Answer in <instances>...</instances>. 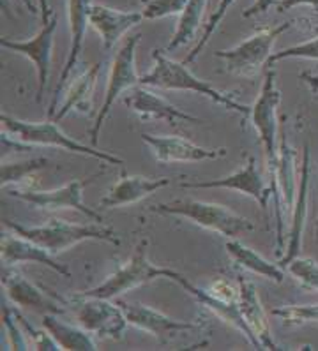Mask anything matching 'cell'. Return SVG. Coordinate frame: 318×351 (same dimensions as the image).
<instances>
[{"label":"cell","instance_id":"cell-1","mask_svg":"<svg viewBox=\"0 0 318 351\" xmlns=\"http://www.w3.org/2000/svg\"><path fill=\"white\" fill-rule=\"evenodd\" d=\"M152 69L140 76V85H144V87L147 85V87H156L161 88V90L196 92V94L205 95L207 99H211L212 103H218L221 104V106L227 108V110L236 112L237 115H251V108L246 106V104L237 103L236 99H231L230 95L216 90L211 83L196 78V76L188 69L184 62H175L172 58L165 57L159 50L152 51Z\"/></svg>","mask_w":318,"mask_h":351},{"label":"cell","instance_id":"cell-2","mask_svg":"<svg viewBox=\"0 0 318 351\" xmlns=\"http://www.w3.org/2000/svg\"><path fill=\"white\" fill-rule=\"evenodd\" d=\"M4 224L9 230H13V233L16 235L34 240L36 244L48 249L52 254L66 251L83 240H103V242H110L113 245H120V239L117 237L113 228L67 223L64 219H52L48 224L32 228L13 223V221H4Z\"/></svg>","mask_w":318,"mask_h":351},{"label":"cell","instance_id":"cell-3","mask_svg":"<svg viewBox=\"0 0 318 351\" xmlns=\"http://www.w3.org/2000/svg\"><path fill=\"white\" fill-rule=\"evenodd\" d=\"M152 212L181 215V217H186L194 224L219 233L227 239H236L242 233H249L255 230V224L248 217H242L219 203H207L200 202V199H175V202L161 203L157 207H152Z\"/></svg>","mask_w":318,"mask_h":351},{"label":"cell","instance_id":"cell-4","mask_svg":"<svg viewBox=\"0 0 318 351\" xmlns=\"http://www.w3.org/2000/svg\"><path fill=\"white\" fill-rule=\"evenodd\" d=\"M2 128L8 132L14 134L20 141L36 145V147H58V149L69 150L75 154H83V156H91L103 161L104 165H124L120 157L113 156L110 152L103 150H95V147H87V145L80 143L75 138L67 136L63 129L58 128L55 120L41 122V124H34V122H25V120H18L14 117H9L5 113L0 115Z\"/></svg>","mask_w":318,"mask_h":351},{"label":"cell","instance_id":"cell-5","mask_svg":"<svg viewBox=\"0 0 318 351\" xmlns=\"http://www.w3.org/2000/svg\"><path fill=\"white\" fill-rule=\"evenodd\" d=\"M140 34H137V36H131V38L126 39V43L120 46V50L117 51L115 58H113L110 76H108L106 92H104L103 106L100 108L94 125L91 129L92 147L100 143V132L103 129L104 120L112 112L113 104L117 103L119 95L128 90V88L140 85V76L137 73V46L140 43Z\"/></svg>","mask_w":318,"mask_h":351},{"label":"cell","instance_id":"cell-6","mask_svg":"<svg viewBox=\"0 0 318 351\" xmlns=\"http://www.w3.org/2000/svg\"><path fill=\"white\" fill-rule=\"evenodd\" d=\"M145 247H147V242H141L137 247V251H135V254L131 256V260H129L124 267H120L117 272H113L112 276L108 277L106 281L101 282L100 286L83 291V295L110 298V300H112V298L126 293L129 289L137 288V286L141 285H147V282L154 281V279H159V277H168V279H172L175 270L166 269V267H156V265L150 263V261L147 260Z\"/></svg>","mask_w":318,"mask_h":351},{"label":"cell","instance_id":"cell-7","mask_svg":"<svg viewBox=\"0 0 318 351\" xmlns=\"http://www.w3.org/2000/svg\"><path fill=\"white\" fill-rule=\"evenodd\" d=\"M281 101V94L276 88V73L269 69L265 73L264 85L260 95L251 106L253 125H255L262 145H264L265 157L271 177H276L277 162H280V147H277V104Z\"/></svg>","mask_w":318,"mask_h":351},{"label":"cell","instance_id":"cell-8","mask_svg":"<svg viewBox=\"0 0 318 351\" xmlns=\"http://www.w3.org/2000/svg\"><path fill=\"white\" fill-rule=\"evenodd\" d=\"M69 306L80 325L100 337L122 339L126 325H129L119 302L112 304L110 298L80 293L71 298Z\"/></svg>","mask_w":318,"mask_h":351},{"label":"cell","instance_id":"cell-9","mask_svg":"<svg viewBox=\"0 0 318 351\" xmlns=\"http://www.w3.org/2000/svg\"><path fill=\"white\" fill-rule=\"evenodd\" d=\"M292 27L290 21H285L281 25L273 29L260 30L258 34L251 36L246 41L239 43L231 50L216 51V57L223 58L227 62L228 73L240 76H253L258 71V67L267 62L269 57L273 55V46L281 34Z\"/></svg>","mask_w":318,"mask_h":351},{"label":"cell","instance_id":"cell-10","mask_svg":"<svg viewBox=\"0 0 318 351\" xmlns=\"http://www.w3.org/2000/svg\"><path fill=\"white\" fill-rule=\"evenodd\" d=\"M104 171H98V173L91 175L89 178L83 180H73V182L66 184V186L58 187V189L52 191H13L11 196L21 199V202L29 203L36 208H43V210H60V208H73L78 210L80 214L87 215L91 221L95 223H103L101 214L89 208L83 203V189L91 182H94L95 178L101 177Z\"/></svg>","mask_w":318,"mask_h":351},{"label":"cell","instance_id":"cell-11","mask_svg":"<svg viewBox=\"0 0 318 351\" xmlns=\"http://www.w3.org/2000/svg\"><path fill=\"white\" fill-rule=\"evenodd\" d=\"M273 202L274 212H276L277 221V247L280 251L285 247V221H283V212H292L295 199H297L299 182L295 178V152L286 141V134L283 132L280 143V162H277L276 177L273 178Z\"/></svg>","mask_w":318,"mask_h":351},{"label":"cell","instance_id":"cell-12","mask_svg":"<svg viewBox=\"0 0 318 351\" xmlns=\"http://www.w3.org/2000/svg\"><path fill=\"white\" fill-rule=\"evenodd\" d=\"M55 30H57V16L52 14L50 21L43 25L32 39L29 41H11V39L2 38L0 39V46L14 53L25 55L30 62L36 66L39 78V90H38V101L43 99L46 90V83L50 78L52 69V55H54V43H55Z\"/></svg>","mask_w":318,"mask_h":351},{"label":"cell","instance_id":"cell-13","mask_svg":"<svg viewBox=\"0 0 318 351\" xmlns=\"http://www.w3.org/2000/svg\"><path fill=\"white\" fill-rule=\"evenodd\" d=\"M92 0H67V16H69V30H71V46L69 55L64 64V69L58 78L57 88H55L54 99H52L50 110L48 115L50 119L55 117V110H57L58 99H60V90L66 87L67 80H69L71 73L78 66L80 55L83 50V41H85V32L87 27L91 25V11H92Z\"/></svg>","mask_w":318,"mask_h":351},{"label":"cell","instance_id":"cell-14","mask_svg":"<svg viewBox=\"0 0 318 351\" xmlns=\"http://www.w3.org/2000/svg\"><path fill=\"white\" fill-rule=\"evenodd\" d=\"M182 189H234L242 195L255 199L262 207V210H267V203L273 196V187H267L264 178L260 177L256 169L255 157H249L244 168L237 169L236 173L228 175L218 180H207V182H181Z\"/></svg>","mask_w":318,"mask_h":351},{"label":"cell","instance_id":"cell-15","mask_svg":"<svg viewBox=\"0 0 318 351\" xmlns=\"http://www.w3.org/2000/svg\"><path fill=\"white\" fill-rule=\"evenodd\" d=\"M117 302H119V306L124 311L129 325L137 326L140 330L149 332L159 343H168L170 339L175 337V335L194 328L191 323L170 318L166 314L159 313V311L152 309L149 306H144V304H138V302H131V304L122 300Z\"/></svg>","mask_w":318,"mask_h":351},{"label":"cell","instance_id":"cell-16","mask_svg":"<svg viewBox=\"0 0 318 351\" xmlns=\"http://www.w3.org/2000/svg\"><path fill=\"white\" fill-rule=\"evenodd\" d=\"M141 140L161 162H198L227 156V149H203L179 136H156L144 132Z\"/></svg>","mask_w":318,"mask_h":351},{"label":"cell","instance_id":"cell-17","mask_svg":"<svg viewBox=\"0 0 318 351\" xmlns=\"http://www.w3.org/2000/svg\"><path fill=\"white\" fill-rule=\"evenodd\" d=\"M2 286L5 288V293L16 306L25 307V309H32L34 313L39 314H63L64 307H60L55 300H52L50 295H46L41 288L30 282L29 279L23 277V274L16 272V270L9 269V265H5V269H2Z\"/></svg>","mask_w":318,"mask_h":351},{"label":"cell","instance_id":"cell-18","mask_svg":"<svg viewBox=\"0 0 318 351\" xmlns=\"http://www.w3.org/2000/svg\"><path fill=\"white\" fill-rule=\"evenodd\" d=\"M172 281L179 282V285L186 289L191 297L196 298V300H198L202 306L209 307L212 313L218 314L219 318L225 319V322L230 323L231 326H236L237 330L242 332L244 337L248 339L253 346L260 348V344H258V339L255 337V334L251 332V328L248 326V323L244 322L237 300H227V298L219 297V295L212 293V291H209V289H203V288H198V286H194L193 282L188 281L186 277L182 276V274H179L177 270H175L174 277H172Z\"/></svg>","mask_w":318,"mask_h":351},{"label":"cell","instance_id":"cell-19","mask_svg":"<svg viewBox=\"0 0 318 351\" xmlns=\"http://www.w3.org/2000/svg\"><path fill=\"white\" fill-rule=\"evenodd\" d=\"M0 258H2V263L9 265V267H13L16 263H23V261H32V263H41L50 267L52 270H55L63 277H71L69 269H67L66 265L55 261L54 254L48 249L36 244L34 240L25 239V237H16V233L14 235L8 233V235L2 237Z\"/></svg>","mask_w":318,"mask_h":351},{"label":"cell","instance_id":"cell-20","mask_svg":"<svg viewBox=\"0 0 318 351\" xmlns=\"http://www.w3.org/2000/svg\"><path fill=\"white\" fill-rule=\"evenodd\" d=\"M124 103L128 104V108H131L133 112H137L145 120L159 119L166 120L170 124H175V122H193V124H200L202 122V119L182 112L181 108L174 106V104L168 103L163 97H159V95L152 94L150 90L144 88V85L137 87L133 92H129Z\"/></svg>","mask_w":318,"mask_h":351},{"label":"cell","instance_id":"cell-21","mask_svg":"<svg viewBox=\"0 0 318 351\" xmlns=\"http://www.w3.org/2000/svg\"><path fill=\"white\" fill-rule=\"evenodd\" d=\"M141 20H145L144 14L137 11H115L100 4L92 5L91 11V25L101 36L103 48L106 51L112 50L129 29L140 25Z\"/></svg>","mask_w":318,"mask_h":351},{"label":"cell","instance_id":"cell-22","mask_svg":"<svg viewBox=\"0 0 318 351\" xmlns=\"http://www.w3.org/2000/svg\"><path fill=\"white\" fill-rule=\"evenodd\" d=\"M308 191H310V149L304 147L301 166V180H299L297 199L292 208V224H290L286 252L280 260L281 267H286L293 258L299 256L302 247V233H304L306 217H308Z\"/></svg>","mask_w":318,"mask_h":351},{"label":"cell","instance_id":"cell-23","mask_svg":"<svg viewBox=\"0 0 318 351\" xmlns=\"http://www.w3.org/2000/svg\"><path fill=\"white\" fill-rule=\"evenodd\" d=\"M237 304H239L244 322L248 323L255 337L258 339L260 348H264V350H277L273 334H271L269 319L265 316L258 293H256L255 285L249 282L248 279H244V277H239V298H237Z\"/></svg>","mask_w":318,"mask_h":351},{"label":"cell","instance_id":"cell-24","mask_svg":"<svg viewBox=\"0 0 318 351\" xmlns=\"http://www.w3.org/2000/svg\"><path fill=\"white\" fill-rule=\"evenodd\" d=\"M170 184V178H149V177H124L122 180L112 186V189L108 191L106 196L101 198V207L113 208L122 207V205H131L145 196L152 195L157 189L166 187Z\"/></svg>","mask_w":318,"mask_h":351},{"label":"cell","instance_id":"cell-25","mask_svg":"<svg viewBox=\"0 0 318 351\" xmlns=\"http://www.w3.org/2000/svg\"><path fill=\"white\" fill-rule=\"evenodd\" d=\"M43 326L45 330L57 341L60 350L69 351H95L98 344L92 332L83 328L82 325L76 326L58 318V314H45L43 316Z\"/></svg>","mask_w":318,"mask_h":351},{"label":"cell","instance_id":"cell-26","mask_svg":"<svg viewBox=\"0 0 318 351\" xmlns=\"http://www.w3.org/2000/svg\"><path fill=\"white\" fill-rule=\"evenodd\" d=\"M225 249H227V252L231 256V260L236 261L237 265H240V267H244L246 270H249V272L258 274V276L265 277V279H271L274 282H281L285 279V272H283L281 267L265 260L262 254L249 249L248 245L240 244L239 240L230 239L225 244Z\"/></svg>","mask_w":318,"mask_h":351},{"label":"cell","instance_id":"cell-27","mask_svg":"<svg viewBox=\"0 0 318 351\" xmlns=\"http://www.w3.org/2000/svg\"><path fill=\"white\" fill-rule=\"evenodd\" d=\"M207 2L209 0H190L188 2L184 11L181 13V18H179L177 30H175L174 38L170 39L166 50H175V48L186 45L188 41H191L196 36L198 29L202 27V18L203 13H205Z\"/></svg>","mask_w":318,"mask_h":351},{"label":"cell","instance_id":"cell-28","mask_svg":"<svg viewBox=\"0 0 318 351\" xmlns=\"http://www.w3.org/2000/svg\"><path fill=\"white\" fill-rule=\"evenodd\" d=\"M98 73H100V64H94L91 69L85 71V73H83V75L73 83V87H71L69 92H67V97L66 101H64L63 108L55 113V117L52 120L60 122V119H64L71 110H75V108H83L89 103V97H91L92 90H94Z\"/></svg>","mask_w":318,"mask_h":351},{"label":"cell","instance_id":"cell-29","mask_svg":"<svg viewBox=\"0 0 318 351\" xmlns=\"http://www.w3.org/2000/svg\"><path fill=\"white\" fill-rule=\"evenodd\" d=\"M50 166V161L46 157H36V159H29V161L20 162H2V169H0V178H2V187L9 186V184L21 182L23 178L30 177L32 173L45 169Z\"/></svg>","mask_w":318,"mask_h":351},{"label":"cell","instance_id":"cell-30","mask_svg":"<svg viewBox=\"0 0 318 351\" xmlns=\"http://www.w3.org/2000/svg\"><path fill=\"white\" fill-rule=\"evenodd\" d=\"M236 4V0H219L218 8H216L214 13L211 14V18H209V21L205 23V27H203V32H202V38L198 39V43H196V46H194L193 50L188 53V57L184 58V64H191L193 60H196V57H198L200 53H202V50L207 46V43L211 41L212 34L216 32V29H218V25L221 23V20H223L225 16H227L228 9L231 8V5Z\"/></svg>","mask_w":318,"mask_h":351},{"label":"cell","instance_id":"cell-31","mask_svg":"<svg viewBox=\"0 0 318 351\" xmlns=\"http://www.w3.org/2000/svg\"><path fill=\"white\" fill-rule=\"evenodd\" d=\"M286 269L302 286L318 291V263L313 258H293Z\"/></svg>","mask_w":318,"mask_h":351},{"label":"cell","instance_id":"cell-32","mask_svg":"<svg viewBox=\"0 0 318 351\" xmlns=\"http://www.w3.org/2000/svg\"><path fill=\"white\" fill-rule=\"evenodd\" d=\"M274 316L283 319L285 325H302V323H318V304L311 306H288L273 311Z\"/></svg>","mask_w":318,"mask_h":351},{"label":"cell","instance_id":"cell-33","mask_svg":"<svg viewBox=\"0 0 318 351\" xmlns=\"http://www.w3.org/2000/svg\"><path fill=\"white\" fill-rule=\"evenodd\" d=\"M190 0H147L141 11L145 20H159V18L181 14Z\"/></svg>","mask_w":318,"mask_h":351},{"label":"cell","instance_id":"cell-34","mask_svg":"<svg viewBox=\"0 0 318 351\" xmlns=\"http://www.w3.org/2000/svg\"><path fill=\"white\" fill-rule=\"evenodd\" d=\"M285 58H308V60H318V38L310 39V41L301 43V45L290 46L283 51H276L269 57L267 66H274L280 60Z\"/></svg>","mask_w":318,"mask_h":351},{"label":"cell","instance_id":"cell-35","mask_svg":"<svg viewBox=\"0 0 318 351\" xmlns=\"http://www.w3.org/2000/svg\"><path fill=\"white\" fill-rule=\"evenodd\" d=\"M2 322H4V328L8 332L13 350H32L30 344L25 341L23 328L20 326L21 323L18 322L14 311H11L9 307H4V311H2Z\"/></svg>","mask_w":318,"mask_h":351},{"label":"cell","instance_id":"cell-36","mask_svg":"<svg viewBox=\"0 0 318 351\" xmlns=\"http://www.w3.org/2000/svg\"><path fill=\"white\" fill-rule=\"evenodd\" d=\"M280 0H255L251 5H249L246 11L242 13L244 18H251V16H258V14L267 13L269 9L273 8V5H277Z\"/></svg>","mask_w":318,"mask_h":351},{"label":"cell","instance_id":"cell-37","mask_svg":"<svg viewBox=\"0 0 318 351\" xmlns=\"http://www.w3.org/2000/svg\"><path fill=\"white\" fill-rule=\"evenodd\" d=\"M297 5H313L318 9V0H280L277 2V11H286V9L297 8Z\"/></svg>","mask_w":318,"mask_h":351},{"label":"cell","instance_id":"cell-38","mask_svg":"<svg viewBox=\"0 0 318 351\" xmlns=\"http://www.w3.org/2000/svg\"><path fill=\"white\" fill-rule=\"evenodd\" d=\"M39 13H41V20L43 25L48 23L52 18V9H50V2L48 0H39Z\"/></svg>","mask_w":318,"mask_h":351},{"label":"cell","instance_id":"cell-39","mask_svg":"<svg viewBox=\"0 0 318 351\" xmlns=\"http://www.w3.org/2000/svg\"><path fill=\"white\" fill-rule=\"evenodd\" d=\"M301 78L310 85V88L315 92V94H318V76L311 75V73H302Z\"/></svg>","mask_w":318,"mask_h":351},{"label":"cell","instance_id":"cell-40","mask_svg":"<svg viewBox=\"0 0 318 351\" xmlns=\"http://www.w3.org/2000/svg\"><path fill=\"white\" fill-rule=\"evenodd\" d=\"M23 4L27 5V9H29V11H30V13H32V14H36V13H38V11H39V9L36 8V5H34L32 0H23Z\"/></svg>","mask_w":318,"mask_h":351},{"label":"cell","instance_id":"cell-41","mask_svg":"<svg viewBox=\"0 0 318 351\" xmlns=\"http://www.w3.org/2000/svg\"><path fill=\"white\" fill-rule=\"evenodd\" d=\"M317 239H318V226H317Z\"/></svg>","mask_w":318,"mask_h":351}]
</instances>
